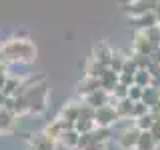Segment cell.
Wrapping results in <instances>:
<instances>
[{
	"label": "cell",
	"mask_w": 160,
	"mask_h": 150,
	"mask_svg": "<svg viewBox=\"0 0 160 150\" xmlns=\"http://www.w3.org/2000/svg\"><path fill=\"white\" fill-rule=\"evenodd\" d=\"M0 54L8 64H32L38 50L30 38H10L2 44Z\"/></svg>",
	"instance_id": "6da1fadb"
},
{
	"label": "cell",
	"mask_w": 160,
	"mask_h": 150,
	"mask_svg": "<svg viewBox=\"0 0 160 150\" xmlns=\"http://www.w3.org/2000/svg\"><path fill=\"white\" fill-rule=\"evenodd\" d=\"M18 96L24 98L28 114H42L48 106V84L42 78L40 82H34L32 86H22Z\"/></svg>",
	"instance_id": "7a4b0ae2"
},
{
	"label": "cell",
	"mask_w": 160,
	"mask_h": 150,
	"mask_svg": "<svg viewBox=\"0 0 160 150\" xmlns=\"http://www.w3.org/2000/svg\"><path fill=\"white\" fill-rule=\"evenodd\" d=\"M140 130L134 126V122L130 126H124L120 132L116 134V146L120 150H136L138 140H140Z\"/></svg>",
	"instance_id": "3957f363"
},
{
	"label": "cell",
	"mask_w": 160,
	"mask_h": 150,
	"mask_svg": "<svg viewBox=\"0 0 160 150\" xmlns=\"http://www.w3.org/2000/svg\"><path fill=\"white\" fill-rule=\"evenodd\" d=\"M118 112L116 108H114V104H106V106L98 108L96 114H94V124H96V128H112L118 124Z\"/></svg>",
	"instance_id": "277c9868"
},
{
	"label": "cell",
	"mask_w": 160,
	"mask_h": 150,
	"mask_svg": "<svg viewBox=\"0 0 160 150\" xmlns=\"http://www.w3.org/2000/svg\"><path fill=\"white\" fill-rule=\"evenodd\" d=\"M156 8V2H150V0H132V2H126L124 4V12L128 14L130 20H136L144 14L152 12Z\"/></svg>",
	"instance_id": "5b68a950"
},
{
	"label": "cell",
	"mask_w": 160,
	"mask_h": 150,
	"mask_svg": "<svg viewBox=\"0 0 160 150\" xmlns=\"http://www.w3.org/2000/svg\"><path fill=\"white\" fill-rule=\"evenodd\" d=\"M156 52L154 46L150 44V40L146 38V34L142 30H136L132 38V54H142V56H152Z\"/></svg>",
	"instance_id": "8992f818"
},
{
	"label": "cell",
	"mask_w": 160,
	"mask_h": 150,
	"mask_svg": "<svg viewBox=\"0 0 160 150\" xmlns=\"http://www.w3.org/2000/svg\"><path fill=\"white\" fill-rule=\"evenodd\" d=\"M82 102H84V104H88V106H92L94 110H98V108L106 106V104H116V100L110 96L106 90L98 88L96 92H92V94H88L86 98H82Z\"/></svg>",
	"instance_id": "52a82bcc"
},
{
	"label": "cell",
	"mask_w": 160,
	"mask_h": 150,
	"mask_svg": "<svg viewBox=\"0 0 160 150\" xmlns=\"http://www.w3.org/2000/svg\"><path fill=\"white\" fill-rule=\"evenodd\" d=\"M112 52L114 48L110 46L108 42H104V40H98L96 44L92 46V58L98 60L100 64H104V66H110V60H112Z\"/></svg>",
	"instance_id": "ba28073f"
},
{
	"label": "cell",
	"mask_w": 160,
	"mask_h": 150,
	"mask_svg": "<svg viewBox=\"0 0 160 150\" xmlns=\"http://www.w3.org/2000/svg\"><path fill=\"white\" fill-rule=\"evenodd\" d=\"M80 108H82V100H68V102L62 104L58 116L68 120V122H76L80 118Z\"/></svg>",
	"instance_id": "9c48e42d"
},
{
	"label": "cell",
	"mask_w": 160,
	"mask_h": 150,
	"mask_svg": "<svg viewBox=\"0 0 160 150\" xmlns=\"http://www.w3.org/2000/svg\"><path fill=\"white\" fill-rule=\"evenodd\" d=\"M28 142H30V150H56V142L50 140L48 136H44L42 132L32 134L28 138Z\"/></svg>",
	"instance_id": "30bf717a"
},
{
	"label": "cell",
	"mask_w": 160,
	"mask_h": 150,
	"mask_svg": "<svg viewBox=\"0 0 160 150\" xmlns=\"http://www.w3.org/2000/svg\"><path fill=\"white\" fill-rule=\"evenodd\" d=\"M100 88V80L96 78H90V76H84L80 82L76 84V94L80 98H86L88 94H92V92H96V90Z\"/></svg>",
	"instance_id": "8fae6325"
},
{
	"label": "cell",
	"mask_w": 160,
	"mask_h": 150,
	"mask_svg": "<svg viewBox=\"0 0 160 150\" xmlns=\"http://www.w3.org/2000/svg\"><path fill=\"white\" fill-rule=\"evenodd\" d=\"M130 24H132L136 30H142V32H146V30L154 28V26H160L158 20H156V14H154V10H152V12H148V14H144V16H140V18H136V20H130Z\"/></svg>",
	"instance_id": "7c38bea8"
},
{
	"label": "cell",
	"mask_w": 160,
	"mask_h": 150,
	"mask_svg": "<svg viewBox=\"0 0 160 150\" xmlns=\"http://www.w3.org/2000/svg\"><path fill=\"white\" fill-rule=\"evenodd\" d=\"M106 66L104 64H100L98 60H94L92 56L88 58V62L84 64V76H90V78H96V80H100L102 78V74L106 72Z\"/></svg>",
	"instance_id": "4fadbf2b"
},
{
	"label": "cell",
	"mask_w": 160,
	"mask_h": 150,
	"mask_svg": "<svg viewBox=\"0 0 160 150\" xmlns=\"http://www.w3.org/2000/svg\"><path fill=\"white\" fill-rule=\"evenodd\" d=\"M16 126V116H14L10 110L0 108V134H8L12 132Z\"/></svg>",
	"instance_id": "5bb4252c"
},
{
	"label": "cell",
	"mask_w": 160,
	"mask_h": 150,
	"mask_svg": "<svg viewBox=\"0 0 160 150\" xmlns=\"http://www.w3.org/2000/svg\"><path fill=\"white\" fill-rule=\"evenodd\" d=\"M118 82H120V74L112 72V70L108 68L106 72L102 74V78H100V88L106 90L108 94H112V92H114V88L118 86Z\"/></svg>",
	"instance_id": "9a60e30c"
},
{
	"label": "cell",
	"mask_w": 160,
	"mask_h": 150,
	"mask_svg": "<svg viewBox=\"0 0 160 150\" xmlns=\"http://www.w3.org/2000/svg\"><path fill=\"white\" fill-rule=\"evenodd\" d=\"M130 58V54L128 52H124V50H114L112 52V60H110V70L112 72H116V74H122V68H124V64H126V60Z\"/></svg>",
	"instance_id": "2e32d148"
},
{
	"label": "cell",
	"mask_w": 160,
	"mask_h": 150,
	"mask_svg": "<svg viewBox=\"0 0 160 150\" xmlns=\"http://www.w3.org/2000/svg\"><path fill=\"white\" fill-rule=\"evenodd\" d=\"M114 108H116L120 120H132V110H134V102L130 98H124V100H116V104H114Z\"/></svg>",
	"instance_id": "e0dca14e"
},
{
	"label": "cell",
	"mask_w": 160,
	"mask_h": 150,
	"mask_svg": "<svg viewBox=\"0 0 160 150\" xmlns=\"http://www.w3.org/2000/svg\"><path fill=\"white\" fill-rule=\"evenodd\" d=\"M60 144H62L64 148H68V150H78V144H80V134L76 132V130H66V132L60 136L58 140Z\"/></svg>",
	"instance_id": "ac0fdd59"
},
{
	"label": "cell",
	"mask_w": 160,
	"mask_h": 150,
	"mask_svg": "<svg viewBox=\"0 0 160 150\" xmlns=\"http://www.w3.org/2000/svg\"><path fill=\"white\" fill-rule=\"evenodd\" d=\"M142 102L146 104L150 110H154L156 106H160V88H144V96H142Z\"/></svg>",
	"instance_id": "d6986e66"
},
{
	"label": "cell",
	"mask_w": 160,
	"mask_h": 150,
	"mask_svg": "<svg viewBox=\"0 0 160 150\" xmlns=\"http://www.w3.org/2000/svg\"><path fill=\"white\" fill-rule=\"evenodd\" d=\"M92 138H94V144H102V146H106L110 140L114 138V132H112V128H96L92 132Z\"/></svg>",
	"instance_id": "ffe728a7"
},
{
	"label": "cell",
	"mask_w": 160,
	"mask_h": 150,
	"mask_svg": "<svg viewBox=\"0 0 160 150\" xmlns=\"http://www.w3.org/2000/svg\"><path fill=\"white\" fill-rule=\"evenodd\" d=\"M134 84L140 86V88H150L154 84V78H152V74H150L148 70H138L136 76H134Z\"/></svg>",
	"instance_id": "44dd1931"
},
{
	"label": "cell",
	"mask_w": 160,
	"mask_h": 150,
	"mask_svg": "<svg viewBox=\"0 0 160 150\" xmlns=\"http://www.w3.org/2000/svg\"><path fill=\"white\" fill-rule=\"evenodd\" d=\"M156 120H158V118L154 116L152 112H150V114H146L144 118H140V120H134V126H136V128L140 130V132H150Z\"/></svg>",
	"instance_id": "7402d4cb"
},
{
	"label": "cell",
	"mask_w": 160,
	"mask_h": 150,
	"mask_svg": "<svg viewBox=\"0 0 160 150\" xmlns=\"http://www.w3.org/2000/svg\"><path fill=\"white\" fill-rule=\"evenodd\" d=\"M156 140L152 138V134L150 132H142L140 134V140H138V146L136 150H156Z\"/></svg>",
	"instance_id": "603a6c76"
},
{
	"label": "cell",
	"mask_w": 160,
	"mask_h": 150,
	"mask_svg": "<svg viewBox=\"0 0 160 150\" xmlns=\"http://www.w3.org/2000/svg\"><path fill=\"white\" fill-rule=\"evenodd\" d=\"M74 130L82 136V134H92L94 130H96V124H94V120H76L74 122Z\"/></svg>",
	"instance_id": "cb8c5ba5"
},
{
	"label": "cell",
	"mask_w": 160,
	"mask_h": 150,
	"mask_svg": "<svg viewBox=\"0 0 160 150\" xmlns=\"http://www.w3.org/2000/svg\"><path fill=\"white\" fill-rule=\"evenodd\" d=\"M130 56H132L138 70H148L150 64H152V56H142V54H130Z\"/></svg>",
	"instance_id": "d4e9b609"
},
{
	"label": "cell",
	"mask_w": 160,
	"mask_h": 150,
	"mask_svg": "<svg viewBox=\"0 0 160 150\" xmlns=\"http://www.w3.org/2000/svg\"><path fill=\"white\" fill-rule=\"evenodd\" d=\"M146 38L150 40V44L154 46V50H158L160 48V26H154V28H150V30H146Z\"/></svg>",
	"instance_id": "484cf974"
},
{
	"label": "cell",
	"mask_w": 160,
	"mask_h": 150,
	"mask_svg": "<svg viewBox=\"0 0 160 150\" xmlns=\"http://www.w3.org/2000/svg\"><path fill=\"white\" fill-rule=\"evenodd\" d=\"M146 114H150V108L144 102H136V104H134V110H132V122H134V120L144 118Z\"/></svg>",
	"instance_id": "4316f807"
},
{
	"label": "cell",
	"mask_w": 160,
	"mask_h": 150,
	"mask_svg": "<svg viewBox=\"0 0 160 150\" xmlns=\"http://www.w3.org/2000/svg\"><path fill=\"white\" fill-rule=\"evenodd\" d=\"M142 96H144V88L136 86V84H134V86L128 90V98L132 100L134 104H136V102H142Z\"/></svg>",
	"instance_id": "83f0119b"
},
{
	"label": "cell",
	"mask_w": 160,
	"mask_h": 150,
	"mask_svg": "<svg viewBox=\"0 0 160 150\" xmlns=\"http://www.w3.org/2000/svg\"><path fill=\"white\" fill-rule=\"evenodd\" d=\"M128 90H130L128 86H124V84L118 82V86L114 88V92L110 94V96H112L114 100H124V98H128Z\"/></svg>",
	"instance_id": "f1b7e54d"
},
{
	"label": "cell",
	"mask_w": 160,
	"mask_h": 150,
	"mask_svg": "<svg viewBox=\"0 0 160 150\" xmlns=\"http://www.w3.org/2000/svg\"><path fill=\"white\" fill-rule=\"evenodd\" d=\"M94 114H96V110L82 102V108H80V118L78 120H94Z\"/></svg>",
	"instance_id": "f546056e"
},
{
	"label": "cell",
	"mask_w": 160,
	"mask_h": 150,
	"mask_svg": "<svg viewBox=\"0 0 160 150\" xmlns=\"http://www.w3.org/2000/svg\"><path fill=\"white\" fill-rule=\"evenodd\" d=\"M136 72H138V68H136V64H134L132 56H130L126 60V64H124V68H122V74H132V76H136Z\"/></svg>",
	"instance_id": "4dcf8cb0"
},
{
	"label": "cell",
	"mask_w": 160,
	"mask_h": 150,
	"mask_svg": "<svg viewBox=\"0 0 160 150\" xmlns=\"http://www.w3.org/2000/svg\"><path fill=\"white\" fill-rule=\"evenodd\" d=\"M150 134H152V138L156 140V144L160 146V118L154 122V126H152V130H150Z\"/></svg>",
	"instance_id": "1f68e13d"
},
{
	"label": "cell",
	"mask_w": 160,
	"mask_h": 150,
	"mask_svg": "<svg viewBox=\"0 0 160 150\" xmlns=\"http://www.w3.org/2000/svg\"><path fill=\"white\" fill-rule=\"evenodd\" d=\"M120 84L132 88L134 86V76H132V74H120Z\"/></svg>",
	"instance_id": "d6a6232c"
},
{
	"label": "cell",
	"mask_w": 160,
	"mask_h": 150,
	"mask_svg": "<svg viewBox=\"0 0 160 150\" xmlns=\"http://www.w3.org/2000/svg\"><path fill=\"white\" fill-rule=\"evenodd\" d=\"M6 80H8V74H0V92L4 90V86H6Z\"/></svg>",
	"instance_id": "836d02e7"
},
{
	"label": "cell",
	"mask_w": 160,
	"mask_h": 150,
	"mask_svg": "<svg viewBox=\"0 0 160 150\" xmlns=\"http://www.w3.org/2000/svg\"><path fill=\"white\" fill-rule=\"evenodd\" d=\"M154 14H156V20L160 24V2H156V8H154Z\"/></svg>",
	"instance_id": "e575fe53"
},
{
	"label": "cell",
	"mask_w": 160,
	"mask_h": 150,
	"mask_svg": "<svg viewBox=\"0 0 160 150\" xmlns=\"http://www.w3.org/2000/svg\"><path fill=\"white\" fill-rule=\"evenodd\" d=\"M86 150H104V146L102 144H92V146H88Z\"/></svg>",
	"instance_id": "d590c367"
},
{
	"label": "cell",
	"mask_w": 160,
	"mask_h": 150,
	"mask_svg": "<svg viewBox=\"0 0 160 150\" xmlns=\"http://www.w3.org/2000/svg\"><path fill=\"white\" fill-rule=\"evenodd\" d=\"M0 48H2V44H0Z\"/></svg>",
	"instance_id": "8d00e7d4"
}]
</instances>
